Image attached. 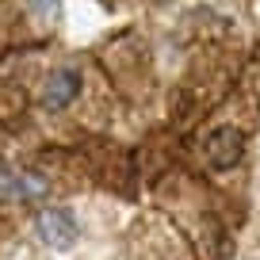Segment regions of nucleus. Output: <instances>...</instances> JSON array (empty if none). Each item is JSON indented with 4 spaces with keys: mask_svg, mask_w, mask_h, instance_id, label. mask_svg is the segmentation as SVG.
<instances>
[{
    "mask_svg": "<svg viewBox=\"0 0 260 260\" xmlns=\"http://www.w3.org/2000/svg\"><path fill=\"white\" fill-rule=\"evenodd\" d=\"M27 191H39V187H23V180L16 172L0 169V199H23Z\"/></svg>",
    "mask_w": 260,
    "mask_h": 260,
    "instance_id": "obj_4",
    "label": "nucleus"
},
{
    "mask_svg": "<svg viewBox=\"0 0 260 260\" xmlns=\"http://www.w3.org/2000/svg\"><path fill=\"white\" fill-rule=\"evenodd\" d=\"M245 153V134L237 126H218L207 138V157H211L214 169H234Z\"/></svg>",
    "mask_w": 260,
    "mask_h": 260,
    "instance_id": "obj_2",
    "label": "nucleus"
},
{
    "mask_svg": "<svg viewBox=\"0 0 260 260\" xmlns=\"http://www.w3.org/2000/svg\"><path fill=\"white\" fill-rule=\"evenodd\" d=\"M31 8L42 16V8H46V19H54L57 16V0H31Z\"/></svg>",
    "mask_w": 260,
    "mask_h": 260,
    "instance_id": "obj_5",
    "label": "nucleus"
},
{
    "mask_svg": "<svg viewBox=\"0 0 260 260\" xmlns=\"http://www.w3.org/2000/svg\"><path fill=\"white\" fill-rule=\"evenodd\" d=\"M35 230H39V237L57 252L73 249V241H77V218L65 211V207H46V211H39Z\"/></svg>",
    "mask_w": 260,
    "mask_h": 260,
    "instance_id": "obj_1",
    "label": "nucleus"
},
{
    "mask_svg": "<svg viewBox=\"0 0 260 260\" xmlns=\"http://www.w3.org/2000/svg\"><path fill=\"white\" fill-rule=\"evenodd\" d=\"M77 92H81V73L77 69H54V73L46 77V88H42V107L46 111H61V107H69L77 100Z\"/></svg>",
    "mask_w": 260,
    "mask_h": 260,
    "instance_id": "obj_3",
    "label": "nucleus"
}]
</instances>
